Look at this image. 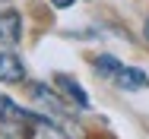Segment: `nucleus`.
I'll use <instances>...</instances> for the list:
<instances>
[{
  "instance_id": "nucleus-1",
  "label": "nucleus",
  "mask_w": 149,
  "mask_h": 139,
  "mask_svg": "<svg viewBox=\"0 0 149 139\" xmlns=\"http://www.w3.org/2000/svg\"><path fill=\"white\" fill-rule=\"evenodd\" d=\"M26 120H29V111H19L6 95H0V130L10 139L26 136Z\"/></svg>"
},
{
  "instance_id": "nucleus-2",
  "label": "nucleus",
  "mask_w": 149,
  "mask_h": 139,
  "mask_svg": "<svg viewBox=\"0 0 149 139\" xmlns=\"http://www.w3.org/2000/svg\"><path fill=\"white\" fill-rule=\"evenodd\" d=\"M26 139H73L67 130H60L54 120H48L45 114H32L26 120Z\"/></svg>"
},
{
  "instance_id": "nucleus-3",
  "label": "nucleus",
  "mask_w": 149,
  "mask_h": 139,
  "mask_svg": "<svg viewBox=\"0 0 149 139\" xmlns=\"http://www.w3.org/2000/svg\"><path fill=\"white\" fill-rule=\"evenodd\" d=\"M22 38V19L16 10H0V44H16Z\"/></svg>"
},
{
  "instance_id": "nucleus-4",
  "label": "nucleus",
  "mask_w": 149,
  "mask_h": 139,
  "mask_svg": "<svg viewBox=\"0 0 149 139\" xmlns=\"http://www.w3.org/2000/svg\"><path fill=\"white\" fill-rule=\"evenodd\" d=\"M22 79H26L22 60L10 51H0V82H22Z\"/></svg>"
},
{
  "instance_id": "nucleus-5",
  "label": "nucleus",
  "mask_w": 149,
  "mask_h": 139,
  "mask_svg": "<svg viewBox=\"0 0 149 139\" xmlns=\"http://www.w3.org/2000/svg\"><path fill=\"white\" fill-rule=\"evenodd\" d=\"M54 82L60 85V92H63V95H67V98H70L76 108H89V95L83 92V85L76 82L73 76H67V73H57V76H54Z\"/></svg>"
},
{
  "instance_id": "nucleus-6",
  "label": "nucleus",
  "mask_w": 149,
  "mask_h": 139,
  "mask_svg": "<svg viewBox=\"0 0 149 139\" xmlns=\"http://www.w3.org/2000/svg\"><path fill=\"white\" fill-rule=\"evenodd\" d=\"M29 92H32V98H35L38 104H48L51 111H57V114H73V111H67V101H63V98H57V95L51 92V85L32 82V85H29Z\"/></svg>"
},
{
  "instance_id": "nucleus-7",
  "label": "nucleus",
  "mask_w": 149,
  "mask_h": 139,
  "mask_svg": "<svg viewBox=\"0 0 149 139\" xmlns=\"http://www.w3.org/2000/svg\"><path fill=\"white\" fill-rule=\"evenodd\" d=\"M114 79H118V85H120V89H127V92H140V89H146V85H149V76L143 73V70H133V66H124Z\"/></svg>"
},
{
  "instance_id": "nucleus-8",
  "label": "nucleus",
  "mask_w": 149,
  "mask_h": 139,
  "mask_svg": "<svg viewBox=\"0 0 149 139\" xmlns=\"http://www.w3.org/2000/svg\"><path fill=\"white\" fill-rule=\"evenodd\" d=\"M92 63H95V70H98L102 76H118L120 70H124V66H120V60H114L111 54H98Z\"/></svg>"
},
{
  "instance_id": "nucleus-9",
  "label": "nucleus",
  "mask_w": 149,
  "mask_h": 139,
  "mask_svg": "<svg viewBox=\"0 0 149 139\" xmlns=\"http://www.w3.org/2000/svg\"><path fill=\"white\" fill-rule=\"evenodd\" d=\"M51 3H54V6H57V10H67V6H73V3H76V0H51Z\"/></svg>"
},
{
  "instance_id": "nucleus-10",
  "label": "nucleus",
  "mask_w": 149,
  "mask_h": 139,
  "mask_svg": "<svg viewBox=\"0 0 149 139\" xmlns=\"http://www.w3.org/2000/svg\"><path fill=\"white\" fill-rule=\"evenodd\" d=\"M143 32H146V41H149V19H146V26H143Z\"/></svg>"
}]
</instances>
